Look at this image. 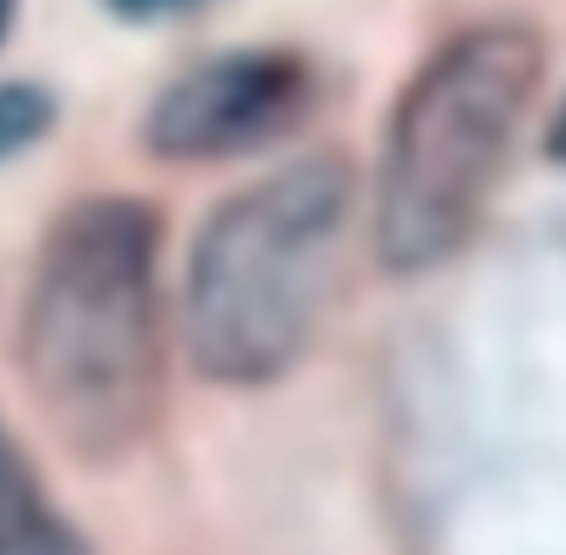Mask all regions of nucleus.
Wrapping results in <instances>:
<instances>
[{
  "instance_id": "nucleus-1",
  "label": "nucleus",
  "mask_w": 566,
  "mask_h": 555,
  "mask_svg": "<svg viewBox=\"0 0 566 555\" xmlns=\"http://www.w3.org/2000/svg\"><path fill=\"white\" fill-rule=\"evenodd\" d=\"M11 364L39 423L88 468L144 451L166 418V209L83 192L50 214L11 320Z\"/></svg>"
},
{
  "instance_id": "nucleus-2",
  "label": "nucleus",
  "mask_w": 566,
  "mask_h": 555,
  "mask_svg": "<svg viewBox=\"0 0 566 555\" xmlns=\"http://www.w3.org/2000/svg\"><path fill=\"white\" fill-rule=\"evenodd\" d=\"M353 203V160L314 149L226 192L198 220L182 264V347L198 379L264 390L308 358Z\"/></svg>"
},
{
  "instance_id": "nucleus-3",
  "label": "nucleus",
  "mask_w": 566,
  "mask_h": 555,
  "mask_svg": "<svg viewBox=\"0 0 566 555\" xmlns=\"http://www.w3.org/2000/svg\"><path fill=\"white\" fill-rule=\"evenodd\" d=\"M545 83V33L484 17L446 33L396 88L375 155V253L390 275L451 264L490 214Z\"/></svg>"
},
{
  "instance_id": "nucleus-4",
  "label": "nucleus",
  "mask_w": 566,
  "mask_h": 555,
  "mask_svg": "<svg viewBox=\"0 0 566 555\" xmlns=\"http://www.w3.org/2000/svg\"><path fill=\"white\" fill-rule=\"evenodd\" d=\"M325 100V72L297 44H231L198 55L138 122V144L166 166H226L292 138Z\"/></svg>"
},
{
  "instance_id": "nucleus-5",
  "label": "nucleus",
  "mask_w": 566,
  "mask_h": 555,
  "mask_svg": "<svg viewBox=\"0 0 566 555\" xmlns=\"http://www.w3.org/2000/svg\"><path fill=\"white\" fill-rule=\"evenodd\" d=\"M0 555H94L83 528L44 490L28 446L0 423Z\"/></svg>"
},
{
  "instance_id": "nucleus-6",
  "label": "nucleus",
  "mask_w": 566,
  "mask_h": 555,
  "mask_svg": "<svg viewBox=\"0 0 566 555\" xmlns=\"http://www.w3.org/2000/svg\"><path fill=\"white\" fill-rule=\"evenodd\" d=\"M61 127V94L39 77H6L0 83V166L33 155Z\"/></svg>"
},
{
  "instance_id": "nucleus-7",
  "label": "nucleus",
  "mask_w": 566,
  "mask_h": 555,
  "mask_svg": "<svg viewBox=\"0 0 566 555\" xmlns=\"http://www.w3.org/2000/svg\"><path fill=\"white\" fill-rule=\"evenodd\" d=\"M226 0H99V11L122 28H177L220 11Z\"/></svg>"
},
{
  "instance_id": "nucleus-8",
  "label": "nucleus",
  "mask_w": 566,
  "mask_h": 555,
  "mask_svg": "<svg viewBox=\"0 0 566 555\" xmlns=\"http://www.w3.org/2000/svg\"><path fill=\"white\" fill-rule=\"evenodd\" d=\"M545 155H551L556 166H566V100H562V111L551 116V133H545Z\"/></svg>"
},
{
  "instance_id": "nucleus-9",
  "label": "nucleus",
  "mask_w": 566,
  "mask_h": 555,
  "mask_svg": "<svg viewBox=\"0 0 566 555\" xmlns=\"http://www.w3.org/2000/svg\"><path fill=\"white\" fill-rule=\"evenodd\" d=\"M17 6H22V0H0V44H6L11 28H17Z\"/></svg>"
}]
</instances>
